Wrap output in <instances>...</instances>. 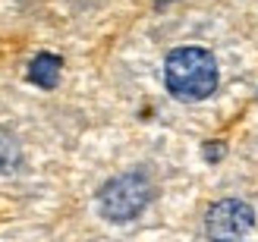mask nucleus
Wrapping results in <instances>:
<instances>
[{"mask_svg": "<svg viewBox=\"0 0 258 242\" xmlns=\"http://www.w3.org/2000/svg\"><path fill=\"white\" fill-rule=\"evenodd\" d=\"M164 82L176 101H205L217 88V60L205 47H176L164 60Z\"/></svg>", "mask_w": 258, "mask_h": 242, "instance_id": "f257e3e1", "label": "nucleus"}, {"mask_svg": "<svg viewBox=\"0 0 258 242\" xmlns=\"http://www.w3.org/2000/svg\"><path fill=\"white\" fill-rule=\"evenodd\" d=\"M151 195H154L151 180L142 170H133V173H120L110 183H104V189L98 192V208L107 220L126 223V220H136L148 208Z\"/></svg>", "mask_w": 258, "mask_h": 242, "instance_id": "f03ea898", "label": "nucleus"}, {"mask_svg": "<svg viewBox=\"0 0 258 242\" xmlns=\"http://www.w3.org/2000/svg\"><path fill=\"white\" fill-rule=\"evenodd\" d=\"M252 230H255V211L239 198L217 201L205 217V233L211 242H246Z\"/></svg>", "mask_w": 258, "mask_h": 242, "instance_id": "7ed1b4c3", "label": "nucleus"}, {"mask_svg": "<svg viewBox=\"0 0 258 242\" xmlns=\"http://www.w3.org/2000/svg\"><path fill=\"white\" fill-rule=\"evenodd\" d=\"M60 57L57 54H38L32 63H29V82H35L38 88H54L60 82Z\"/></svg>", "mask_w": 258, "mask_h": 242, "instance_id": "20e7f679", "label": "nucleus"}, {"mask_svg": "<svg viewBox=\"0 0 258 242\" xmlns=\"http://www.w3.org/2000/svg\"><path fill=\"white\" fill-rule=\"evenodd\" d=\"M16 164H19V145H16V138L7 135V132H0V173L13 170Z\"/></svg>", "mask_w": 258, "mask_h": 242, "instance_id": "39448f33", "label": "nucleus"}, {"mask_svg": "<svg viewBox=\"0 0 258 242\" xmlns=\"http://www.w3.org/2000/svg\"><path fill=\"white\" fill-rule=\"evenodd\" d=\"M205 157H208V160H221L224 157V145H205Z\"/></svg>", "mask_w": 258, "mask_h": 242, "instance_id": "423d86ee", "label": "nucleus"}]
</instances>
